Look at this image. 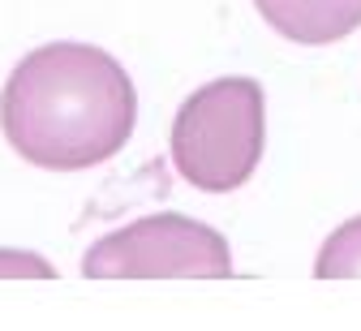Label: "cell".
I'll list each match as a JSON object with an SVG mask.
<instances>
[{
	"label": "cell",
	"instance_id": "1",
	"mask_svg": "<svg viewBox=\"0 0 361 331\" xmlns=\"http://www.w3.org/2000/svg\"><path fill=\"white\" fill-rule=\"evenodd\" d=\"M138 125V90L116 56L95 43H43L0 90L9 147L48 172L108 164Z\"/></svg>",
	"mask_w": 361,
	"mask_h": 331
},
{
	"label": "cell",
	"instance_id": "2",
	"mask_svg": "<svg viewBox=\"0 0 361 331\" xmlns=\"http://www.w3.org/2000/svg\"><path fill=\"white\" fill-rule=\"evenodd\" d=\"M267 147V100L254 78L198 86L172 121V168L202 194L241 189Z\"/></svg>",
	"mask_w": 361,
	"mask_h": 331
},
{
	"label": "cell",
	"instance_id": "3",
	"mask_svg": "<svg viewBox=\"0 0 361 331\" xmlns=\"http://www.w3.org/2000/svg\"><path fill=\"white\" fill-rule=\"evenodd\" d=\"M90 279H224L233 275V250L202 219L142 215L99 236L82 258Z\"/></svg>",
	"mask_w": 361,
	"mask_h": 331
},
{
	"label": "cell",
	"instance_id": "4",
	"mask_svg": "<svg viewBox=\"0 0 361 331\" xmlns=\"http://www.w3.org/2000/svg\"><path fill=\"white\" fill-rule=\"evenodd\" d=\"M254 9L276 35L301 47L340 43L361 26V0H254Z\"/></svg>",
	"mask_w": 361,
	"mask_h": 331
},
{
	"label": "cell",
	"instance_id": "5",
	"mask_svg": "<svg viewBox=\"0 0 361 331\" xmlns=\"http://www.w3.org/2000/svg\"><path fill=\"white\" fill-rule=\"evenodd\" d=\"M319 279H361V215L344 219L314 258Z\"/></svg>",
	"mask_w": 361,
	"mask_h": 331
},
{
	"label": "cell",
	"instance_id": "6",
	"mask_svg": "<svg viewBox=\"0 0 361 331\" xmlns=\"http://www.w3.org/2000/svg\"><path fill=\"white\" fill-rule=\"evenodd\" d=\"M56 267L30 250H0V279H52Z\"/></svg>",
	"mask_w": 361,
	"mask_h": 331
}]
</instances>
